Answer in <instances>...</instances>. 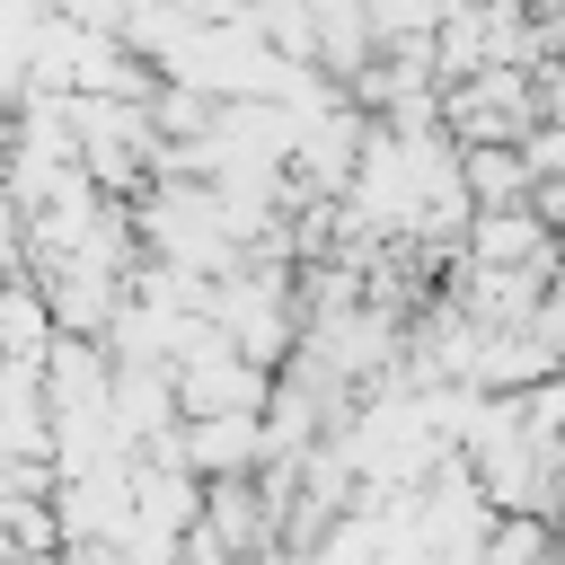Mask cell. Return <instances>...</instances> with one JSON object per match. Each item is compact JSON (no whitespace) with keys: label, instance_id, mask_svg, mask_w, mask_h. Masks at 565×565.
Instances as JSON below:
<instances>
[{"label":"cell","instance_id":"obj_5","mask_svg":"<svg viewBox=\"0 0 565 565\" xmlns=\"http://www.w3.org/2000/svg\"><path fill=\"white\" fill-rule=\"evenodd\" d=\"M247 565H309V556H291V547H274V556H247Z\"/></svg>","mask_w":565,"mask_h":565},{"label":"cell","instance_id":"obj_2","mask_svg":"<svg viewBox=\"0 0 565 565\" xmlns=\"http://www.w3.org/2000/svg\"><path fill=\"white\" fill-rule=\"evenodd\" d=\"M468 265H494V274H547L556 282V265H565V238L521 203V212H477V230H468V247H459Z\"/></svg>","mask_w":565,"mask_h":565},{"label":"cell","instance_id":"obj_1","mask_svg":"<svg viewBox=\"0 0 565 565\" xmlns=\"http://www.w3.org/2000/svg\"><path fill=\"white\" fill-rule=\"evenodd\" d=\"M441 124H450L459 150H521V141L547 124L539 71H477V79H450V88H441Z\"/></svg>","mask_w":565,"mask_h":565},{"label":"cell","instance_id":"obj_4","mask_svg":"<svg viewBox=\"0 0 565 565\" xmlns=\"http://www.w3.org/2000/svg\"><path fill=\"white\" fill-rule=\"evenodd\" d=\"M468 194H477V212H521L539 194V177L521 150H468Z\"/></svg>","mask_w":565,"mask_h":565},{"label":"cell","instance_id":"obj_3","mask_svg":"<svg viewBox=\"0 0 565 565\" xmlns=\"http://www.w3.org/2000/svg\"><path fill=\"white\" fill-rule=\"evenodd\" d=\"M185 468H194L203 486H221V477H256V468H265V415L185 424Z\"/></svg>","mask_w":565,"mask_h":565}]
</instances>
